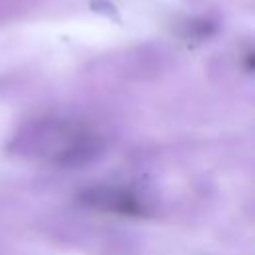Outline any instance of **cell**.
<instances>
[{"label":"cell","instance_id":"cell-1","mask_svg":"<svg viewBox=\"0 0 255 255\" xmlns=\"http://www.w3.org/2000/svg\"><path fill=\"white\" fill-rule=\"evenodd\" d=\"M80 201L88 207L118 213V215H129V217H141L145 215V205L137 199V195L126 187H92L84 189L80 195Z\"/></svg>","mask_w":255,"mask_h":255}]
</instances>
